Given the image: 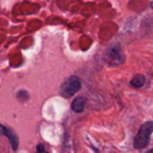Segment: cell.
I'll return each mask as SVG.
<instances>
[{
    "label": "cell",
    "instance_id": "6da1fadb",
    "mask_svg": "<svg viewBox=\"0 0 153 153\" xmlns=\"http://www.w3.org/2000/svg\"><path fill=\"white\" fill-rule=\"evenodd\" d=\"M152 133H153V122L152 121L145 122L140 127L136 136L134 137V142H133L134 148L141 149V148L146 147L148 145V142H149V136H151Z\"/></svg>",
    "mask_w": 153,
    "mask_h": 153
},
{
    "label": "cell",
    "instance_id": "7a4b0ae2",
    "mask_svg": "<svg viewBox=\"0 0 153 153\" xmlns=\"http://www.w3.org/2000/svg\"><path fill=\"white\" fill-rule=\"evenodd\" d=\"M80 86H81L80 79L78 76H75V75H72L62 85V87H61V94L65 98H69V97H72L73 94H75L80 90Z\"/></svg>",
    "mask_w": 153,
    "mask_h": 153
},
{
    "label": "cell",
    "instance_id": "3957f363",
    "mask_svg": "<svg viewBox=\"0 0 153 153\" xmlns=\"http://www.w3.org/2000/svg\"><path fill=\"white\" fill-rule=\"evenodd\" d=\"M0 135L7 136L8 140H10V142H11L12 148L13 149H17V147H18V139H17L16 134L11 129H8V128H6V127H4V126L0 124Z\"/></svg>",
    "mask_w": 153,
    "mask_h": 153
},
{
    "label": "cell",
    "instance_id": "277c9868",
    "mask_svg": "<svg viewBox=\"0 0 153 153\" xmlns=\"http://www.w3.org/2000/svg\"><path fill=\"white\" fill-rule=\"evenodd\" d=\"M86 105V99L84 97H76L72 102V110L74 112H81Z\"/></svg>",
    "mask_w": 153,
    "mask_h": 153
},
{
    "label": "cell",
    "instance_id": "5b68a950",
    "mask_svg": "<svg viewBox=\"0 0 153 153\" xmlns=\"http://www.w3.org/2000/svg\"><path fill=\"white\" fill-rule=\"evenodd\" d=\"M145 82H146V78L142 74H135L130 81V85L135 88H140L145 85Z\"/></svg>",
    "mask_w": 153,
    "mask_h": 153
},
{
    "label": "cell",
    "instance_id": "8992f818",
    "mask_svg": "<svg viewBox=\"0 0 153 153\" xmlns=\"http://www.w3.org/2000/svg\"><path fill=\"white\" fill-rule=\"evenodd\" d=\"M36 153H44V146L43 145H37Z\"/></svg>",
    "mask_w": 153,
    "mask_h": 153
},
{
    "label": "cell",
    "instance_id": "52a82bcc",
    "mask_svg": "<svg viewBox=\"0 0 153 153\" xmlns=\"http://www.w3.org/2000/svg\"><path fill=\"white\" fill-rule=\"evenodd\" d=\"M147 153H153V149H151V151H148Z\"/></svg>",
    "mask_w": 153,
    "mask_h": 153
},
{
    "label": "cell",
    "instance_id": "ba28073f",
    "mask_svg": "<svg viewBox=\"0 0 153 153\" xmlns=\"http://www.w3.org/2000/svg\"><path fill=\"white\" fill-rule=\"evenodd\" d=\"M151 7H152V8H153V1H152V2H151Z\"/></svg>",
    "mask_w": 153,
    "mask_h": 153
}]
</instances>
